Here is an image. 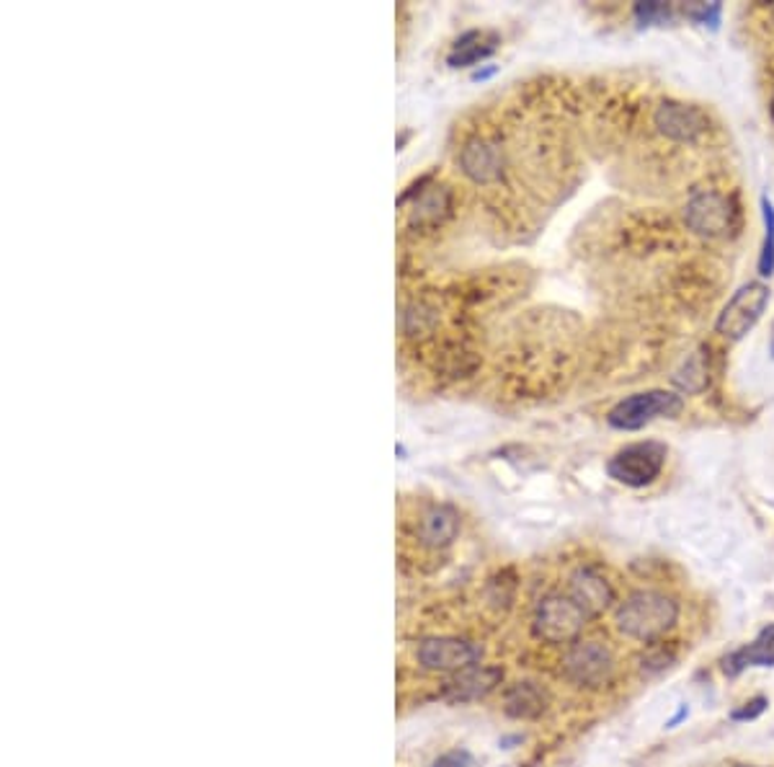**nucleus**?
Masks as SVG:
<instances>
[{
    "mask_svg": "<svg viewBox=\"0 0 774 767\" xmlns=\"http://www.w3.org/2000/svg\"><path fill=\"white\" fill-rule=\"evenodd\" d=\"M679 602L658 589H638L617 604V631L640 643H658L677 625Z\"/></svg>",
    "mask_w": 774,
    "mask_h": 767,
    "instance_id": "nucleus-1",
    "label": "nucleus"
},
{
    "mask_svg": "<svg viewBox=\"0 0 774 767\" xmlns=\"http://www.w3.org/2000/svg\"><path fill=\"white\" fill-rule=\"evenodd\" d=\"M684 411V395L666 387H650L619 398L607 411V424L615 432H640L658 418H677Z\"/></svg>",
    "mask_w": 774,
    "mask_h": 767,
    "instance_id": "nucleus-2",
    "label": "nucleus"
},
{
    "mask_svg": "<svg viewBox=\"0 0 774 767\" xmlns=\"http://www.w3.org/2000/svg\"><path fill=\"white\" fill-rule=\"evenodd\" d=\"M669 447L658 439H640L619 447L607 460V476L627 488H646L656 484L666 468Z\"/></svg>",
    "mask_w": 774,
    "mask_h": 767,
    "instance_id": "nucleus-3",
    "label": "nucleus"
},
{
    "mask_svg": "<svg viewBox=\"0 0 774 767\" xmlns=\"http://www.w3.org/2000/svg\"><path fill=\"white\" fill-rule=\"evenodd\" d=\"M772 300L770 284L762 279H751V282L741 284L715 318V333L725 341H741L746 339L751 331L756 329V323L762 321L766 313V305Z\"/></svg>",
    "mask_w": 774,
    "mask_h": 767,
    "instance_id": "nucleus-4",
    "label": "nucleus"
},
{
    "mask_svg": "<svg viewBox=\"0 0 774 767\" xmlns=\"http://www.w3.org/2000/svg\"><path fill=\"white\" fill-rule=\"evenodd\" d=\"M584 610L571 600L568 594H547L542 597L532 615L534 639L550 643V646H563V643L580 641V633L588 623Z\"/></svg>",
    "mask_w": 774,
    "mask_h": 767,
    "instance_id": "nucleus-5",
    "label": "nucleus"
},
{
    "mask_svg": "<svg viewBox=\"0 0 774 767\" xmlns=\"http://www.w3.org/2000/svg\"><path fill=\"white\" fill-rule=\"evenodd\" d=\"M684 225L700 238H728L739 228V205L723 191L700 189L687 199Z\"/></svg>",
    "mask_w": 774,
    "mask_h": 767,
    "instance_id": "nucleus-6",
    "label": "nucleus"
},
{
    "mask_svg": "<svg viewBox=\"0 0 774 767\" xmlns=\"http://www.w3.org/2000/svg\"><path fill=\"white\" fill-rule=\"evenodd\" d=\"M400 205L406 209V228L410 232H431L439 230L454 213V191L447 184L433 182L431 176H423L421 182L400 197Z\"/></svg>",
    "mask_w": 774,
    "mask_h": 767,
    "instance_id": "nucleus-7",
    "label": "nucleus"
},
{
    "mask_svg": "<svg viewBox=\"0 0 774 767\" xmlns=\"http://www.w3.org/2000/svg\"><path fill=\"white\" fill-rule=\"evenodd\" d=\"M611 672H615V659L602 641H576L563 656L565 680L576 687H604L611 680Z\"/></svg>",
    "mask_w": 774,
    "mask_h": 767,
    "instance_id": "nucleus-8",
    "label": "nucleus"
},
{
    "mask_svg": "<svg viewBox=\"0 0 774 767\" xmlns=\"http://www.w3.org/2000/svg\"><path fill=\"white\" fill-rule=\"evenodd\" d=\"M416 659L423 670L454 674L478 664L480 649L468 639H457V635H431L416 646Z\"/></svg>",
    "mask_w": 774,
    "mask_h": 767,
    "instance_id": "nucleus-9",
    "label": "nucleus"
},
{
    "mask_svg": "<svg viewBox=\"0 0 774 767\" xmlns=\"http://www.w3.org/2000/svg\"><path fill=\"white\" fill-rule=\"evenodd\" d=\"M460 170L478 186H493L506 176V155L493 137L472 135L457 155Z\"/></svg>",
    "mask_w": 774,
    "mask_h": 767,
    "instance_id": "nucleus-10",
    "label": "nucleus"
},
{
    "mask_svg": "<svg viewBox=\"0 0 774 767\" xmlns=\"http://www.w3.org/2000/svg\"><path fill=\"white\" fill-rule=\"evenodd\" d=\"M653 124L663 137H669L671 143H684L692 145L702 135H708L710 120L700 106L684 104V101H661L653 112Z\"/></svg>",
    "mask_w": 774,
    "mask_h": 767,
    "instance_id": "nucleus-11",
    "label": "nucleus"
},
{
    "mask_svg": "<svg viewBox=\"0 0 774 767\" xmlns=\"http://www.w3.org/2000/svg\"><path fill=\"white\" fill-rule=\"evenodd\" d=\"M573 602L586 612L588 618H599L615 604V587L596 566H578L568 579V592Z\"/></svg>",
    "mask_w": 774,
    "mask_h": 767,
    "instance_id": "nucleus-12",
    "label": "nucleus"
},
{
    "mask_svg": "<svg viewBox=\"0 0 774 767\" xmlns=\"http://www.w3.org/2000/svg\"><path fill=\"white\" fill-rule=\"evenodd\" d=\"M503 672L499 666H485V664H472L468 670L454 672L444 685H441V701L447 703H472L480 697L491 695L495 687L501 685Z\"/></svg>",
    "mask_w": 774,
    "mask_h": 767,
    "instance_id": "nucleus-13",
    "label": "nucleus"
},
{
    "mask_svg": "<svg viewBox=\"0 0 774 767\" xmlns=\"http://www.w3.org/2000/svg\"><path fill=\"white\" fill-rule=\"evenodd\" d=\"M416 540L418 546L441 550L449 548L460 535V511L449 504H429L416 522Z\"/></svg>",
    "mask_w": 774,
    "mask_h": 767,
    "instance_id": "nucleus-14",
    "label": "nucleus"
},
{
    "mask_svg": "<svg viewBox=\"0 0 774 767\" xmlns=\"http://www.w3.org/2000/svg\"><path fill=\"white\" fill-rule=\"evenodd\" d=\"M754 666H774V623L764 625L754 641L723 659V672L728 677H739L741 672L754 670Z\"/></svg>",
    "mask_w": 774,
    "mask_h": 767,
    "instance_id": "nucleus-15",
    "label": "nucleus"
},
{
    "mask_svg": "<svg viewBox=\"0 0 774 767\" xmlns=\"http://www.w3.org/2000/svg\"><path fill=\"white\" fill-rule=\"evenodd\" d=\"M501 39L495 31H464V34L457 39L452 44V50L447 54V65L449 68H470L478 65V62H483L491 58V54L499 50Z\"/></svg>",
    "mask_w": 774,
    "mask_h": 767,
    "instance_id": "nucleus-16",
    "label": "nucleus"
},
{
    "mask_svg": "<svg viewBox=\"0 0 774 767\" xmlns=\"http://www.w3.org/2000/svg\"><path fill=\"white\" fill-rule=\"evenodd\" d=\"M550 697L545 693V687H540L537 682H514V685L506 687L503 693V711L506 716L519 718V721H532L540 718L542 713L547 711Z\"/></svg>",
    "mask_w": 774,
    "mask_h": 767,
    "instance_id": "nucleus-17",
    "label": "nucleus"
},
{
    "mask_svg": "<svg viewBox=\"0 0 774 767\" xmlns=\"http://www.w3.org/2000/svg\"><path fill=\"white\" fill-rule=\"evenodd\" d=\"M712 383V370H710V349L697 346L692 354L684 356V362L673 370L671 385L677 387L681 395H702Z\"/></svg>",
    "mask_w": 774,
    "mask_h": 767,
    "instance_id": "nucleus-18",
    "label": "nucleus"
},
{
    "mask_svg": "<svg viewBox=\"0 0 774 767\" xmlns=\"http://www.w3.org/2000/svg\"><path fill=\"white\" fill-rule=\"evenodd\" d=\"M762 220H764V236L762 248H759V261L756 271L762 279H770L774 274V201L762 194Z\"/></svg>",
    "mask_w": 774,
    "mask_h": 767,
    "instance_id": "nucleus-19",
    "label": "nucleus"
},
{
    "mask_svg": "<svg viewBox=\"0 0 774 767\" xmlns=\"http://www.w3.org/2000/svg\"><path fill=\"white\" fill-rule=\"evenodd\" d=\"M635 21L638 27H661V23L673 19V6L671 3H658V0H648V3H635L632 8Z\"/></svg>",
    "mask_w": 774,
    "mask_h": 767,
    "instance_id": "nucleus-20",
    "label": "nucleus"
},
{
    "mask_svg": "<svg viewBox=\"0 0 774 767\" xmlns=\"http://www.w3.org/2000/svg\"><path fill=\"white\" fill-rule=\"evenodd\" d=\"M681 13H684V19L700 23V27H710L712 31H718L723 23V3H684Z\"/></svg>",
    "mask_w": 774,
    "mask_h": 767,
    "instance_id": "nucleus-21",
    "label": "nucleus"
},
{
    "mask_svg": "<svg viewBox=\"0 0 774 767\" xmlns=\"http://www.w3.org/2000/svg\"><path fill=\"white\" fill-rule=\"evenodd\" d=\"M766 705H770V701L766 697H751V701H746L743 705H739V708L731 711V718L733 721H754L762 716V713L766 711Z\"/></svg>",
    "mask_w": 774,
    "mask_h": 767,
    "instance_id": "nucleus-22",
    "label": "nucleus"
},
{
    "mask_svg": "<svg viewBox=\"0 0 774 767\" xmlns=\"http://www.w3.org/2000/svg\"><path fill=\"white\" fill-rule=\"evenodd\" d=\"M669 662H673V654H669L663 646H656L642 656V672H661L669 666Z\"/></svg>",
    "mask_w": 774,
    "mask_h": 767,
    "instance_id": "nucleus-23",
    "label": "nucleus"
},
{
    "mask_svg": "<svg viewBox=\"0 0 774 767\" xmlns=\"http://www.w3.org/2000/svg\"><path fill=\"white\" fill-rule=\"evenodd\" d=\"M468 763H470L468 752H449V755L439 757L431 767H468Z\"/></svg>",
    "mask_w": 774,
    "mask_h": 767,
    "instance_id": "nucleus-24",
    "label": "nucleus"
},
{
    "mask_svg": "<svg viewBox=\"0 0 774 767\" xmlns=\"http://www.w3.org/2000/svg\"><path fill=\"white\" fill-rule=\"evenodd\" d=\"M689 716V711H687V705H681V708H679V713H677V716H673L671 721H669V724H666V726H669V728H673V726H677L679 724V721H684Z\"/></svg>",
    "mask_w": 774,
    "mask_h": 767,
    "instance_id": "nucleus-25",
    "label": "nucleus"
},
{
    "mask_svg": "<svg viewBox=\"0 0 774 767\" xmlns=\"http://www.w3.org/2000/svg\"><path fill=\"white\" fill-rule=\"evenodd\" d=\"M770 354L774 356V325H772V333H770Z\"/></svg>",
    "mask_w": 774,
    "mask_h": 767,
    "instance_id": "nucleus-26",
    "label": "nucleus"
},
{
    "mask_svg": "<svg viewBox=\"0 0 774 767\" xmlns=\"http://www.w3.org/2000/svg\"><path fill=\"white\" fill-rule=\"evenodd\" d=\"M770 114H772V120H774V93H772V101H770Z\"/></svg>",
    "mask_w": 774,
    "mask_h": 767,
    "instance_id": "nucleus-27",
    "label": "nucleus"
},
{
    "mask_svg": "<svg viewBox=\"0 0 774 767\" xmlns=\"http://www.w3.org/2000/svg\"><path fill=\"white\" fill-rule=\"evenodd\" d=\"M731 767H756V765H731Z\"/></svg>",
    "mask_w": 774,
    "mask_h": 767,
    "instance_id": "nucleus-28",
    "label": "nucleus"
},
{
    "mask_svg": "<svg viewBox=\"0 0 774 767\" xmlns=\"http://www.w3.org/2000/svg\"><path fill=\"white\" fill-rule=\"evenodd\" d=\"M770 13H772V19H774V3H772V8H770Z\"/></svg>",
    "mask_w": 774,
    "mask_h": 767,
    "instance_id": "nucleus-29",
    "label": "nucleus"
}]
</instances>
